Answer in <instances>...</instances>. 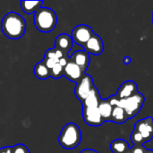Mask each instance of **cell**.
<instances>
[{
	"label": "cell",
	"mask_w": 153,
	"mask_h": 153,
	"mask_svg": "<svg viewBox=\"0 0 153 153\" xmlns=\"http://www.w3.org/2000/svg\"><path fill=\"white\" fill-rule=\"evenodd\" d=\"M1 30L5 37L11 39L22 38L26 30L24 18L15 12L7 13L1 22Z\"/></svg>",
	"instance_id": "6da1fadb"
},
{
	"label": "cell",
	"mask_w": 153,
	"mask_h": 153,
	"mask_svg": "<svg viewBox=\"0 0 153 153\" xmlns=\"http://www.w3.org/2000/svg\"><path fill=\"white\" fill-rule=\"evenodd\" d=\"M82 141V132L80 127L74 123H68L66 124L58 137L59 144L66 149V150H73L75 149Z\"/></svg>",
	"instance_id": "7a4b0ae2"
},
{
	"label": "cell",
	"mask_w": 153,
	"mask_h": 153,
	"mask_svg": "<svg viewBox=\"0 0 153 153\" xmlns=\"http://www.w3.org/2000/svg\"><path fill=\"white\" fill-rule=\"evenodd\" d=\"M33 22L38 30L45 33L50 32L57 23V16L54 10L48 7H41L35 13Z\"/></svg>",
	"instance_id": "3957f363"
},
{
	"label": "cell",
	"mask_w": 153,
	"mask_h": 153,
	"mask_svg": "<svg viewBox=\"0 0 153 153\" xmlns=\"http://www.w3.org/2000/svg\"><path fill=\"white\" fill-rule=\"evenodd\" d=\"M145 98L141 93L138 92L135 95L119 100V106L126 111L128 119L134 117L143 108Z\"/></svg>",
	"instance_id": "277c9868"
},
{
	"label": "cell",
	"mask_w": 153,
	"mask_h": 153,
	"mask_svg": "<svg viewBox=\"0 0 153 153\" xmlns=\"http://www.w3.org/2000/svg\"><path fill=\"white\" fill-rule=\"evenodd\" d=\"M94 87L95 86H94L92 77L85 74L81 78V80L78 82H76V86L74 89V93H75L76 98L81 102H82L87 98V96L90 94V92Z\"/></svg>",
	"instance_id": "5b68a950"
},
{
	"label": "cell",
	"mask_w": 153,
	"mask_h": 153,
	"mask_svg": "<svg viewBox=\"0 0 153 153\" xmlns=\"http://www.w3.org/2000/svg\"><path fill=\"white\" fill-rule=\"evenodd\" d=\"M93 34L94 32L90 26L86 24H80L73 29L71 38L73 39V42L83 47L87 43V41L93 36Z\"/></svg>",
	"instance_id": "8992f818"
},
{
	"label": "cell",
	"mask_w": 153,
	"mask_h": 153,
	"mask_svg": "<svg viewBox=\"0 0 153 153\" xmlns=\"http://www.w3.org/2000/svg\"><path fill=\"white\" fill-rule=\"evenodd\" d=\"M143 138L144 143H149L153 138V118L149 117L137 121L134 125V130Z\"/></svg>",
	"instance_id": "52a82bcc"
},
{
	"label": "cell",
	"mask_w": 153,
	"mask_h": 153,
	"mask_svg": "<svg viewBox=\"0 0 153 153\" xmlns=\"http://www.w3.org/2000/svg\"><path fill=\"white\" fill-rule=\"evenodd\" d=\"M82 117L91 126H100L104 124L98 108H82Z\"/></svg>",
	"instance_id": "ba28073f"
},
{
	"label": "cell",
	"mask_w": 153,
	"mask_h": 153,
	"mask_svg": "<svg viewBox=\"0 0 153 153\" xmlns=\"http://www.w3.org/2000/svg\"><path fill=\"white\" fill-rule=\"evenodd\" d=\"M84 74L85 73H83L82 69L69 57L68 63L64 67V76L71 82H78Z\"/></svg>",
	"instance_id": "9c48e42d"
},
{
	"label": "cell",
	"mask_w": 153,
	"mask_h": 153,
	"mask_svg": "<svg viewBox=\"0 0 153 153\" xmlns=\"http://www.w3.org/2000/svg\"><path fill=\"white\" fill-rule=\"evenodd\" d=\"M83 48H84V51L87 52L88 54L99 56L104 50V43H103L102 39L99 35L94 33L93 36L83 46Z\"/></svg>",
	"instance_id": "30bf717a"
},
{
	"label": "cell",
	"mask_w": 153,
	"mask_h": 153,
	"mask_svg": "<svg viewBox=\"0 0 153 153\" xmlns=\"http://www.w3.org/2000/svg\"><path fill=\"white\" fill-rule=\"evenodd\" d=\"M136 93H138L137 84L133 81H126L120 85L115 96L119 100H121L130 98L135 95Z\"/></svg>",
	"instance_id": "8fae6325"
},
{
	"label": "cell",
	"mask_w": 153,
	"mask_h": 153,
	"mask_svg": "<svg viewBox=\"0 0 153 153\" xmlns=\"http://www.w3.org/2000/svg\"><path fill=\"white\" fill-rule=\"evenodd\" d=\"M73 47V39L70 35L66 33L59 34L55 39V48L59 49L65 55L68 56V52Z\"/></svg>",
	"instance_id": "7c38bea8"
},
{
	"label": "cell",
	"mask_w": 153,
	"mask_h": 153,
	"mask_svg": "<svg viewBox=\"0 0 153 153\" xmlns=\"http://www.w3.org/2000/svg\"><path fill=\"white\" fill-rule=\"evenodd\" d=\"M70 59L75 63L81 69L83 73L86 72L87 68L89 67L90 65V62H91V59H90V56L87 52H85L84 50H78V51H75L71 56H70Z\"/></svg>",
	"instance_id": "4fadbf2b"
},
{
	"label": "cell",
	"mask_w": 153,
	"mask_h": 153,
	"mask_svg": "<svg viewBox=\"0 0 153 153\" xmlns=\"http://www.w3.org/2000/svg\"><path fill=\"white\" fill-rule=\"evenodd\" d=\"M101 100L102 99L100 97L99 90L94 87L90 92V94L87 96V98L82 102V108H98Z\"/></svg>",
	"instance_id": "5bb4252c"
},
{
	"label": "cell",
	"mask_w": 153,
	"mask_h": 153,
	"mask_svg": "<svg viewBox=\"0 0 153 153\" xmlns=\"http://www.w3.org/2000/svg\"><path fill=\"white\" fill-rule=\"evenodd\" d=\"M112 107L113 108H112V113H111V122L121 125L128 120L126 111L119 106V101L118 103L113 105Z\"/></svg>",
	"instance_id": "9a60e30c"
},
{
	"label": "cell",
	"mask_w": 153,
	"mask_h": 153,
	"mask_svg": "<svg viewBox=\"0 0 153 153\" xmlns=\"http://www.w3.org/2000/svg\"><path fill=\"white\" fill-rule=\"evenodd\" d=\"M99 111L100 113V116L105 122H111V113H112V105L109 102L108 98L106 100H101L99 107Z\"/></svg>",
	"instance_id": "2e32d148"
},
{
	"label": "cell",
	"mask_w": 153,
	"mask_h": 153,
	"mask_svg": "<svg viewBox=\"0 0 153 153\" xmlns=\"http://www.w3.org/2000/svg\"><path fill=\"white\" fill-rule=\"evenodd\" d=\"M22 10L27 13L30 14L33 13H36L38 10H39L42 7L43 1L41 0H36V1H21L20 2Z\"/></svg>",
	"instance_id": "e0dca14e"
},
{
	"label": "cell",
	"mask_w": 153,
	"mask_h": 153,
	"mask_svg": "<svg viewBox=\"0 0 153 153\" xmlns=\"http://www.w3.org/2000/svg\"><path fill=\"white\" fill-rule=\"evenodd\" d=\"M33 74L39 80H47L50 77V71L43 61L37 63L33 68Z\"/></svg>",
	"instance_id": "ac0fdd59"
},
{
	"label": "cell",
	"mask_w": 153,
	"mask_h": 153,
	"mask_svg": "<svg viewBox=\"0 0 153 153\" xmlns=\"http://www.w3.org/2000/svg\"><path fill=\"white\" fill-rule=\"evenodd\" d=\"M129 149L128 143L124 139H117L110 143V150L113 153H126Z\"/></svg>",
	"instance_id": "d6986e66"
},
{
	"label": "cell",
	"mask_w": 153,
	"mask_h": 153,
	"mask_svg": "<svg viewBox=\"0 0 153 153\" xmlns=\"http://www.w3.org/2000/svg\"><path fill=\"white\" fill-rule=\"evenodd\" d=\"M66 55H65L63 52H61L59 49L53 48H49L45 52V56H44V59H48V60H51L54 63L57 64L59 62V60L65 56Z\"/></svg>",
	"instance_id": "ffe728a7"
},
{
	"label": "cell",
	"mask_w": 153,
	"mask_h": 153,
	"mask_svg": "<svg viewBox=\"0 0 153 153\" xmlns=\"http://www.w3.org/2000/svg\"><path fill=\"white\" fill-rule=\"evenodd\" d=\"M62 76H64V67L59 64L55 65L50 70V77L54 79H59Z\"/></svg>",
	"instance_id": "44dd1931"
},
{
	"label": "cell",
	"mask_w": 153,
	"mask_h": 153,
	"mask_svg": "<svg viewBox=\"0 0 153 153\" xmlns=\"http://www.w3.org/2000/svg\"><path fill=\"white\" fill-rule=\"evenodd\" d=\"M12 152L13 153H30L29 149L23 144H16L12 146Z\"/></svg>",
	"instance_id": "7402d4cb"
},
{
	"label": "cell",
	"mask_w": 153,
	"mask_h": 153,
	"mask_svg": "<svg viewBox=\"0 0 153 153\" xmlns=\"http://www.w3.org/2000/svg\"><path fill=\"white\" fill-rule=\"evenodd\" d=\"M147 151L143 145H134V147L130 148V152L132 153H145Z\"/></svg>",
	"instance_id": "603a6c76"
},
{
	"label": "cell",
	"mask_w": 153,
	"mask_h": 153,
	"mask_svg": "<svg viewBox=\"0 0 153 153\" xmlns=\"http://www.w3.org/2000/svg\"><path fill=\"white\" fill-rule=\"evenodd\" d=\"M0 153H13L12 146H5L3 148H0Z\"/></svg>",
	"instance_id": "cb8c5ba5"
},
{
	"label": "cell",
	"mask_w": 153,
	"mask_h": 153,
	"mask_svg": "<svg viewBox=\"0 0 153 153\" xmlns=\"http://www.w3.org/2000/svg\"><path fill=\"white\" fill-rule=\"evenodd\" d=\"M80 153H99L97 151L93 150V149H84L82 150Z\"/></svg>",
	"instance_id": "d4e9b609"
},
{
	"label": "cell",
	"mask_w": 153,
	"mask_h": 153,
	"mask_svg": "<svg viewBox=\"0 0 153 153\" xmlns=\"http://www.w3.org/2000/svg\"><path fill=\"white\" fill-rule=\"evenodd\" d=\"M131 58L129 57V56H125L124 58H123V63L125 64V65H129L130 63H131Z\"/></svg>",
	"instance_id": "484cf974"
},
{
	"label": "cell",
	"mask_w": 153,
	"mask_h": 153,
	"mask_svg": "<svg viewBox=\"0 0 153 153\" xmlns=\"http://www.w3.org/2000/svg\"><path fill=\"white\" fill-rule=\"evenodd\" d=\"M145 153H153V150H148V149H147V151H146V152Z\"/></svg>",
	"instance_id": "4316f807"
},
{
	"label": "cell",
	"mask_w": 153,
	"mask_h": 153,
	"mask_svg": "<svg viewBox=\"0 0 153 153\" xmlns=\"http://www.w3.org/2000/svg\"><path fill=\"white\" fill-rule=\"evenodd\" d=\"M126 153H132V152H130V149H129V151H128V152H126Z\"/></svg>",
	"instance_id": "83f0119b"
},
{
	"label": "cell",
	"mask_w": 153,
	"mask_h": 153,
	"mask_svg": "<svg viewBox=\"0 0 153 153\" xmlns=\"http://www.w3.org/2000/svg\"><path fill=\"white\" fill-rule=\"evenodd\" d=\"M152 23H153V13H152Z\"/></svg>",
	"instance_id": "f1b7e54d"
}]
</instances>
